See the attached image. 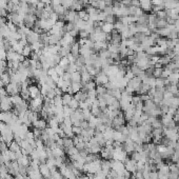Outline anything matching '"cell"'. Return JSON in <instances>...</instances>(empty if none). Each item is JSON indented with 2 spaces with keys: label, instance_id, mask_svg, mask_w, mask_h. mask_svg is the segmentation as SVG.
<instances>
[{
  "label": "cell",
  "instance_id": "6da1fadb",
  "mask_svg": "<svg viewBox=\"0 0 179 179\" xmlns=\"http://www.w3.org/2000/svg\"><path fill=\"white\" fill-rule=\"evenodd\" d=\"M14 104L12 103V100H11V96H6V97H3V98H0V110L3 112H9L12 111Z\"/></svg>",
  "mask_w": 179,
  "mask_h": 179
},
{
  "label": "cell",
  "instance_id": "7a4b0ae2",
  "mask_svg": "<svg viewBox=\"0 0 179 179\" xmlns=\"http://www.w3.org/2000/svg\"><path fill=\"white\" fill-rule=\"evenodd\" d=\"M5 90L7 92V95L9 96H15L18 95L20 91H21V82L20 83H9L7 85H5Z\"/></svg>",
  "mask_w": 179,
  "mask_h": 179
},
{
  "label": "cell",
  "instance_id": "3957f363",
  "mask_svg": "<svg viewBox=\"0 0 179 179\" xmlns=\"http://www.w3.org/2000/svg\"><path fill=\"white\" fill-rule=\"evenodd\" d=\"M111 167H112V170L116 171L119 176H122V175H123V172L125 171V167H124L123 162L118 161V160H115V159L111 160Z\"/></svg>",
  "mask_w": 179,
  "mask_h": 179
},
{
  "label": "cell",
  "instance_id": "277c9868",
  "mask_svg": "<svg viewBox=\"0 0 179 179\" xmlns=\"http://www.w3.org/2000/svg\"><path fill=\"white\" fill-rule=\"evenodd\" d=\"M123 163H124V167H125V170L129 171L130 173L134 174V173L137 172V161H135L134 159L127 157Z\"/></svg>",
  "mask_w": 179,
  "mask_h": 179
},
{
  "label": "cell",
  "instance_id": "5b68a950",
  "mask_svg": "<svg viewBox=\"0 0 179 179\" xmlns=\"http://www.w3.org/2000/svg\"><path fill=\"white\" fill-rule=\"evenodd\" d=\"M96 77V84L97 85H105V84L108 83V81H110V78H108V76L106 75V73L103 71L99 72L98 74L95 76Z\"/></svg>",
  "mask_w": 179,
  "mask_h": 179
},
{
  "label": "cell",
  "instance_id": "8992f818",
  "mask_svg": "<svg viewBox=\"0 0 179 179\" xmlns=\"http://www.w3.org/2000/svg\"><path fill=\"white\" fill-rule=\"evenodd\" d=\"M122 148H123L124 151L127 153V155L132 154V153L135 151V141L127 137V140L122 143Z\"/></svg>",
  "mask_w": 179,
  "mask_h": 179
},
{
  "label": "cell",
  "instance_id": "52a82bcc",
  "mask_svg": "<svg viewBox=\"0 0 179 179\" xmlns=\"http://www.w3.org/2000/svg\"><path fill=\"white\" fill-rule=\"evenodd\" d=\"M28 92H30V95H31V98H37V97H41V92H40V87L37 85V84H31L28 87Z\"/></svg>",
  "mask_w": 179,
  "mask_h": 179
},
{
  "label": "cell",
  "instance_id": "ba28073f",
  "mask_svg": "<svg viewBox=\"0 0 179 179\" xmlns=\"http://www.w3.org/2000/svg\"><path fill=\"white\" fill-rule=\"evenodd\" d=\"M39 37H40L39 33H37V32L35 31H30V33L26 35V41H28V43L33 44L35 42L39 41Z\"/></svg>",
  "mask_w": 179,
  "mask_h": 179
},
{
  "label": "cell",
  "instance_id": "9c48e42d",
  "mask_svg": "<svg viewBox=\"0 0 179 179\" xmlns=\"http://www.w3.org/2000/svg\"><path fill=\"white\" fill-rule=\"evenodd\" d=\"M39 171H40L41 175L44 179H51V170L49 169L46 163L39 164Z\"/></svg>",
  "mask_w": 179,
  "mask_h": 179
},
{
  "label": "cell",
  "instance_id": "30bf717a",
  "mask_svg": "<svg viewBox=\"0 0 179 179\" xmlns=\"http://www.w3.org/2000/svg\"><path fill=\"white\" fill-rule=\"evenodd\" d=\"M81 89H82V83L81 82H71L70 87H68V93H70L72 95H75L77 92L81 91Z\"/></svg>",
  "mask_w": 179,
  "mask_h": 179
},
{
  "label": "cell",
  "instance_id": "8fae6325",
  "mask_svg": "<svg viewBox=\"0 0 179 179\" xmlns=\"http://www.w3.org/2000/svg\"><path fill=\"white\" fill-rule=\"evenodd\" d=\"M80 74H81V83H82V85L87 83V82H90V81H93V79H94V76L90 74L87 70L83 72H81Z\"/></svg>",
  "mask_w": 179,
  "mask_h": 179
},
{
  "label": "cell",
  "instance_id": "7c38bea8",
  "mask_svg": "<svg viewBox=\"0 0 179 179\" xmlns=\"http://www.w3.org/2000/svg\"><path fill=\"white\" fill-rule=\"evenodd\" d=\"M33 127H36V129H39V130L43 131L47 127V121L42 119V118H39L37 121H35L33 123Z\"/></svg>",
  "mask_w": 179,
  "mask_h": 179
},
{
  "label": "cell",
  "instance_id": "4fadbf2b",
  "mask_svg": "<svg viewBox=\"0 0 179 179\" xmlns=\"http://www.w3.org/2000/svg\"><path fill=\"white\" fill-rule=\"evenodd\" d=\"M74 98L77 100L79 103H81V102H84L85 100L87 99V93H85L84 91H79V92H77L76 94L74 95Z\"/></svg>",
  "mask_w": 179,
  "mask_h": 179
},
{
  "label": "cell",
  "instance_id": "5bb4252c",
  "mask_svg": "<svg viewBox=\"0 0 179 179\" xmlns=\"http://www.w3.org/2000/svg\"><path fill=\"white\" fill-rule=\"evenodd\" d=\"M112 170V167H111V160H103L101 161V171L105 175H108L110 173V171Z\"/></svg>",
  "mask_w": 179,
  "mask_h": 179
},
{
  "label": "cell",
  "instance_id": "9a60e30c",
  "mask_svg": "<svg viewBox=\"0 0 179 179\" xmlns=\"http://www.w3.org/2000/svg\"><path fill=\"white\" fill-rule=\"evenodd\" d=\"M62 144H63V150L75 145L73 138H72V137H68V136H64V137L62 138Z\"/></svg>",
  "mask_w": 179,
  "mask_h": 179
},
{
  "label": "cell",
  "instance_id": "2e32d148",
  "mask_svg": "<svg viewBox=\"0 0 179 179\" xmlns=\"http://www.w3.org/2000/svg\"><path fill=\"white\" fill-rule=\"evenodd\" d=\"M96 87H97V84H96V82H94V81H90V82H87V83L83 84L82 85V91H84L85 93H89L91 92V91H94V90H96Z\"/></svg>",
  "mask_w": 179,
  "mask_h": 179
},
{
  "label": "cell",
  "instance_id": "e0dca14e",
  "mask_svg": "<svg viewBox=\"0 0 179 179\" xmlns=\"http://www.w3.org/2000/svg\"><path fill=\"white\" fill-rule=\"evenodd\" d=\"M74 98V96L70 94V93H63V95H62V103L63 105H68L70 104V102L72 101V99Z\"/></svg>",
  "mask_w": 179,
  "mask_h": 179
},
{
  "label": "cell",
  "instance_id": "ac0fdd59",
  "mask_svg": "<svg viewBox=\"0 0 179 179\" xmlns=\"http://www.w3.org/2000/svg\"><path fill=\"white\" fill-rule=\"evenodd\" d=\"M0 78H1V80H2L4 85H7L9 83H11V74L7 71L3 72L1 76H0Z\"/></svg>",
  "mask_w": 179,
  "mask_h": 179
},
{
  "label": "cell",
  "instance_id": "d6986e66",
  "mask_svg": "<svg viewBox=\"0 0 179 179\" xmlns=\"http://www.w3.org/2000/svg\"><path fill=\"white\" fill-rule=\"evenodd\" d=\"M19 94H20V96H21L22 98H23V100H25V101L28 102V103L32 100L31 95H30V92H28V90H21Z\"/></svg>",
  "mask_w": 179,
  "mask_h": 179
},
{
  "label": "cell",
  "instance_id": "ffe728a7",
  "mask_svg": "<svg viewBox=\"0 0 179 179\" xmlns=\"http://www.w3.org/2000/svg\"><path fill=\"white\" fill-rule=\"evenodd\" d=\"M68 65H70V61H68V57H63V58H61L58 63V66H60V68H61L62 70H64V71L68 68Z\"/></svg>",
  "mask_w": 179,
  "mask_h": 179
},
{
  "label": "cell",
  "instance_id": "44dd1931",
  "mask_svg": "<svg viewBox=\"0 0 179 179\" xmlns=\"http://www.w3.org/2000/svg\"><path fill=\"white\" fill-rule=\"evenodd\" d=\"M32 52H33V47H32V44L28 43L26 45L23 46V51H22V55L24 57H28L31 56Z\"/></svg>",
  "mask_w": 179,
  "mask_h": 179
},
{
  "label": "cell",
  "instance_id": "7402d4cb",
  "mask_svg": "<svg viewBox=\"0 0 179 179\" xmlns=\"http://www.w3.org/2000/svg\"><path fill=\"white\" fill-rule=\"evenodd\" d=\"M71 82H81V74L78 71L71 74Z\"/></svg>",
  "mask_w": 179,
  "mask_h": 179
},
{
  "label": "cell",
  "instance_id": "603a6c76",
  "mask_svg": "<svg viewBox=\"0 0 179 179\" xmlns=\"http://www.w3.org/2000/svg\"><path fill=\"white\" fill-rule=\"evenodd\" d=\"M96 93H97V96H104L105 94H108V90L104 85H97Z\"/></svg>",
  "mask_w": 179,
  "mask_h": 179
},
{
  "label": "cell",
  "instance_id": "cb8c5ba5",
  "mask_svg": "<svg viewBox=\"0 0 179 179\" xmlns=\"http://www.w3.org/2000/svg\"><path fill=\"white\" fill-rule=\"evenodd\" d=\"M9 151L14 152V153H16V152L20 151V150H21V148H20V145H19L18 142L14 140V141H12V143L9 145Z\"/></svg>",
  "mask_w": 179,
  "mask_h": 179
},
{
  "label": "cell",
  "instance_id": "d4e9b609",
  "mask_svg": "<svg viewBox=\"0 0 179 179\" xmlns=\"http://www.w3.org/2000/svg\"><path fill=\"white\" fill-rule=\"evenodd\" d=\"M53 104L55 106H62V96H56L55 98L53 99Z\"/></svg>",
  "mask_w": 179,
  "mask_h": 179
},
{
  "label": "cell",
  "instance_id": "484cf974",
  "mask_svg": "<svg viewBox=\"0 0 179 179\" xmlns=\"http://www.w3.org/2000/svg\"><path fill=\"white\" fill-rule=\"evenodd\" d=\"M41 133H42V131L39 130V129L34 127V130H33V134H34L35 140H41Z\"/></svg>",
  "mask_w": 179,
  "mask_h": 179
},
{
  "label": "cell",
  "instance_id": "4316f807",
  "mask_svg": "<svg viewBox=\"0 0 179 179\" xmlns=\"http://www.w3.org/2000/svg\"><path fill=\"white\" fill-rule=\"evenodd\" d=\"M68 106H70V108H73V110H77V108H79V102H78L75 98H73Z\"/></svg>",
  "mask_w": 179,
  "mask_h": 179
},
{
  "label": "cell",
  "instance_id": "83f0119b",
  "mask_svg": "<svg viewBox=\"0 0 179 179\" xmlns=\"http://www.w3.org/2000/svg\"><path fill=\"white\" fill-rule=\"evenodd\" d=\"M6 151H9V145L6 144L4 141H0V152L4 153Z\"/></svg>",
  "mask_w": 179,
  "mask_h": 179
},
{
  "label": "cell",
  "instance_id": "f1b7e54d",
  "mask_svg": "<svg viewBox=\"0 0 179 179\" xmlns=\"http://www.w3.org/2000/svg\"><path fill=\"white\" fill-rule=\"evenodd\" d=\"M81 131H82V129L80 127H75V125H73V133H74V135H80Z\"/></svg>",
  "mask_w": 179,
  "mask_h": 179
},
{
  "label": "cell",
  "instance_id": "f546056e",
  "mask_svg": "<svg viewBox=\"0 0 179 179\" xmlns=\"http://www.w3.org/2000/svg\"><path fill=\"white\" fill-rule=\"evenodd\" d=\"M6 96H7V92H6L5 87L0 89V98H3V97H6Z\"/></svg>",
  "mask_w": 179,
  "mask_h": 179
},
{
  "label": "cell",
  "instance_id": "4dcf8cb0",
  "mask_svg": "<svg viewBox=\"0 0 179 179\" xmlns=\"http://www.w3.org/2000/svg\"><path fill=\"white\" fill-rule=\"evenodd\" d=\"M4 163V159H3V155L2 153L0 152V164H3Z\"/></svg>",
  "mask_w": 179,
  "mask_h": 179
},
{
  "label": "cell",
  "instance_id": "1f68e13d",
  "mask_svg": "<svg viewBox=\"0 0 179 179\" xmlns=\"http://www.w3.org/2000/svg\"><path fill=\"white\" fill-rule=\"evenodd\" d=\"M174 151H178L179 152V142L176 141V145H175V148H174Z\"/></svg>",
  "mask_w": 179,
  "mask_h": 179
},
{
  "label": "cell",
  "instance_id": "d6a6232c",
  "mask_svg": "<svg viewBox=\"0 0 179 179\" xmlns=\"http://www.w3.org/2000/svg\"><path fill=\"white\" fill-rule=\"evenodd\" d=\"M2 87H4V84H3L2 80H1V78H0V89H2Z\"/></svg>",
  "mask_w": 179,
  "mask_h": 179
},
{
  "label": "cell",
  "instance_id": "836d02e7",
  "mask_svg": "<svg viewBox=\"0 0 179 179\" xmlns=\"http://www.w3.org/2000/svg\"><path fill=\"white\" fill-rule=\"evenodd\" d=\"M175 115H179V106L176 108V111H175Z\"/></svg>",
  "mask_w": 179,
  "mask_h": 179
}]
</instances>
